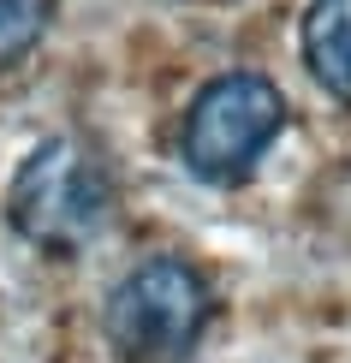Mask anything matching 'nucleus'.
Masks as SVG:
<instances>
[{
    "instance_id": "2",
    "label": "nucleus",
    "mask_w": 351,
    "mask_h": 363,
    "mask_svg": "<svg viewBox=\"0 0 351 363\" xmlns=\"http://www.w3.org/2000/svg\"><path fill=\"white\" fill-rule=\"evenodd\" d=\"M208 310L215 304H208L203 274L173 262V256H155L108 292L101 328H108V345L119 352V363H179L203 340Z\"/></svg>"
},
{
    "instance_id": "3",
    "label": "nucleus",
    "mask_w": 351,
    "mask_h": 363,
    "mask_svg": "<svg viewBox=\"0 0 351 363\" xmlns=\"http://www.w3.org/2000/svg\"><path fill=\"white\" fill-rule=\"evenodd\" d=\"M286 125V101L280 89L256 72H233L215 78L185 113V167L208 185H233L256 167V155L280 138Z\"/></svg>"
},
{
    "instance_id": "4",
    "label": "nucleus",
    "mask_w": 351,
    "mask_h": 363,
    "mask_svg": "<svg viewBox=\"0 0 351 363\" xmlns=\"http://www.w3.org/2000/svg\"><path fill=\"white\" fill-rule=\"evenodd\" d=\"M303 66L328 96L351 101V0H310L303 12Z\"/></svg>"
},
{
    "instance_id": "1",
    "label": "nucleus",
    "mask_w": 351,
    "mask_h": 363,
    "mask_svg": "<svg viewBox=\"0 0 351 363\" xmlns=\"http://www.w3.org/2000/svg\"><path fill=\"white\" fill-rule=\"evenodd\" d=\"M113 215V179L101 155L78 138H48L36 143L12 173L6 191V220L12 233L30 238L36 250H84Z\"/></svg>"
},
{
    "instance_id": "5",
    "label": "nucleus",
    "mask_w": 351,
    "mask_h": 363,
    "mask_svg": "<svg viewBox=\"0 0 351 363\" xmlns=\"http://www.w3.org/2000/svg\"><path fill=\"white\" fill-rule=\"evenodd\" d=\"M48 18H54V0H0V72L36 48Z\"/></svg>"
}]
</instances>
